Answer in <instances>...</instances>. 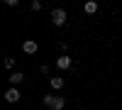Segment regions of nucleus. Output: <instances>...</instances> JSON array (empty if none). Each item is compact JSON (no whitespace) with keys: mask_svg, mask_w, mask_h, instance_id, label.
I'll return each mask as SVG.
<instances>
[{"mask_svg":"<svg viewBox=\"0 0 122 110\" xmlns=\"http://www.w3.org/2000/svg\"><path fill=\"white\" fill-rule=\"evenodd\" d=\"M44 105H46V108H51V110H64L66 100H64L61 95H54V93H49V95H44Z\"/></svg>","mask_w":122,"mask_h":110,"instance_id":"obj_1","label":"nucleus"},{"mask_svg":"<svg viewBox=\"0 0 122 110\" xmlns=\"http://www.w3.org/2000/svg\"><path fill=\"white\" fill-rule=\"evenodd\" d=\"M51 22H54V27H61V25L66 22V10H64V7L51 10Z\"/></svg>","mask_w":122,"mask_h":110,"instance_id":"obj_2","label":"nucleus"},{"mask_svg":"<svg viewBox=\"0 0 122 110\" xmlns=\"http://www.w3.org/2000/svg\"><path fill=\"white\" fill-rule=\"evenodd\" d=\"M56 66L61 68V71H66V68L73 66V61H71V56H66V54H64V56H59V59H56Z\"/></svg>","mask_w":122,"mask_h":110,"instance_id":"obj_3","label":"nucleus"},{"mask_svg":"<svg viewBox=\"0 0 122 110\" xmlns=\"http://www.w3.org/2000/svg\"><path fill=\"white\" fill-rule=\"evenodd\" d=\"M37 49H39V44L34 42V39H27V42L22 44V52L25 54H37Z\"/></svg>","mask_w":122,"mask_h":110,"instance_id":"obj_4","label":"nucleus"},{"mask_svg":"<svg viewBox=\"0 0 122 110\" xmlns=\"http://www.w3.org/2000/svg\"><path fill=\"white\" fill-rule=\"evenodd\" d=\"M20 98H22V95H20V91H17V88H10V91L5 93V100H7V103H17Z\"/></svg>","mask_w":122,"mask_h":110,"instance_id":"obj_5","label":"nucleus"},{"mask_svg":"<svg viewBox=\"0 0 122 110\" xmlns=\"http://www.w3.org/2000/svg\"><path fill=\"white\" fill-rule=\"evenodd\" d=\"M22 81H25V73H22V71H12V73H10V83H12V88L20 86Z\"/></svg>","mask_w":122,"mask_h":110,"instance_id":"obj_6","label":"nucleus"},{"mask_svg":"<svg viewBox=\"0 0 122 110\" xmlns=\"http://www.w3.org/2000/svg\"><path fill=\"white\" fill-rule=\"evenodd\" d=\"M49 86H51V91H61V88H64V78H61V76L49 78Z\"/></svg>","mask_w":122,"mask_h":110,"instance_id":"obj_7","label":"nucleus"},{"mask_svg":"<svg viewBox=\"0 0 122 110\" xmlns=\"http://www.w3.org/2000/svg\"><path fill=\"white\" fill-rule=\"evenodd\" d=\"M83 10H86L88 15H95L98 12V3H95V0H88V3L83 5Z\"/></svg>","mask_w":122,"mask_h":110,"instance_id":"obj_8","label":"nucleus"},{"mask_svg":"<svg viewBox=\"0 0 122 110\" xmlns=\"http://www.w3.org/2000/svg\"><path fill=\"white\" fill-rule=\"evenodd\" d=\"M29 7H32V12H39V10H42V3H39V0H32Z\"/></svg>","mask_w":122,"mask_h":110,"instance_id":"obj_9","label":"nucleus"},{"mask_svg":"<svg viewBox=\"0 0 122 110\" xmlns=\"http://www.w3.org/2000/svg\"><path fill=\"white\" fill-rule=\"evenodd\" d=\"M5 66H7V68H15V59L7 56V59H5Z\"/></svg>","mask_w":122,"mask_h":110,"instance_id":"obj_10","label":"nucleus"}]
</instances>
